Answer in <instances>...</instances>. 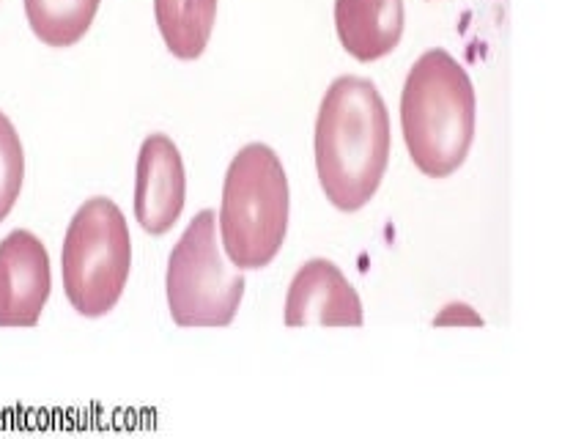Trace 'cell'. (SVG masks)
<instances>
[{
	"label": "cell",
	"instance_id": "6da1fadb",
	"mask_svg": "<svg viewBox=\"0 0 584 439\" xmlns=\"http://www.w3.org/2000/svg\"><path fill=\"white\" fill-rule=\"evenodd\" d=\"M390 162V116L368 77L332 80L316 118V168L335 209L357 212L371 201Z\"/></svg>",
	"mask_w": 584,
	"mask_h": 439
},
{
	"label": "cell",
	"instance_id": "7a4b0ae2",
	"mask_svg": "<svg viewBox=\"0 0 584 439\" xmlns=\"http://www.w3.org/2000/svg\"><path fill=\"white\" fill-rule=\"evenodd\" d=\"M475 86L453 55L434 47L409 69L401 94L406 149L417 171L447 179L464 165L475 140Z\"/></svg>",
	"mask_w": 584,
	"mask_h": 439
},
{
	"label": "cell",
	"instance_id": "3957f363",
	"mask_svg": "<svg viewBox=\"0 0 584 439\" xmlns=\"http://www.w3.org/2000/svg\"><path fill=\"white\" fill-rule=\"evenodd\" d=\"M288 179L280 157L264 143H247L228 165L220 206L225 256L239 269L269 267L288 231Z\"/></svg>",
	"mask_w": 584,
	"mask_h": 439
},
{
	"label": "cell",
	"instance_id": "277c9868",
	"mask_svg": "<svg viewBox=\"0 0 584 439\" xmlns=\"http://www.w3.org/2000/svg\"><path fill=\"white\" fill-rule=\"evenodd\" d=\"M129 267L132 239L127 217L105 195L88 198L66 228L61 250L66 300L85 319L107 316L127 289Z\"/></svg>",
	"mask_w": 584,
	"mask_h": 439
},
{
	"label": "cell",
	"instance_id": "5b68a950",
	"mask_svg": "<svg viewBox=\"0 0 584 439\" xmlns=\"http://www.w3.org/2000/svg\"><path fill=\"white\" fill-rule=\"evenodd\" d=\"M168 308L179 327H228L245 297V272L225 264L217 242V215L203 209L168 258Z\"/></svg>",
	"mask_w": 584,
	"mask_h": 439
},
{
	"label": "cell",
	"instance_id": "8992f818",
	"mask_svg": "<svg viewBox=\"0 0 584 439\" xmlns=\"http://www.w3.org/2000/svg\"><path fill=\"white\" fill-rule=\"evenodd\" d=\"M53 272L47 247L17 228L0 242V327H36L50 300Z\"/></svg>",
	"mask_w": 584,
	"mask_h": 439
},
{
	"label": "cell",
	"instance_id": "52a82bcc",
	"mask_svg": "<svg viewBox=\"0 0 584 439\" xmlns=\"http://www.w3.org/2000/svg\"><path fill=\"white\" fill-rule=\"evenodd\" d=\"M187 173L176 143L168 135L143 140L135 173V217L151 236L168 234L184 212Z\"/></svg>",
	"mask_w": 584,
	"mask_h": 439
},
{
	"label": "cell",
	"instance_id": "ba28073f",
	"mask_svg": "<svg viewBox=\"0 0 584 439\" xmlns=\"http://www.w3.org/2000/svg\"><path fill=\"white\" fill-rule=\"evenodd\" d=\"M362 300L346 275L327 258H310L291 280L288 327H362Z\"/></svg>",
	"mask_w": 584,
	"mask_h": 439
},
{
	"label": "cell",
	"instance_id": "9c48e42d",
	"mask_svg": "<svg viewBox=\"0 0 584 439\" xmlns=\"http://www.w3.org/2000/svg\"><path fill=\"white\" fill-rule=\"evenodd\" d=\"M404 22V0H335L338 39L357 61L393 53L404 36Z\"/></svg>",
	"mask_w": 584,
	"mask_h": 439
},
{
	"label": "cell",
	"instance_id": "30bf717a",
	"mask_svg": "<svg viewBox=\"0 0 584 439\" xmlns=\"http://www.w3.org/2000/svg\"><path fill=\"white\" fill-rule=\"evenodd\" d=\"M154 17L170 53L195 61L212 39L217 0H154Z\"/></svg>",
	"mask_w": 584,
	"mask_h": 439
},
{
	"label": "cell",
	"instance_id": "8fae6325",
	"mask_svg": "<svg viewBox=\"0 0 584 439\" xmlns=\"http://www.w3.org/2000/svg\"><path fill=\"white\" fill-rule=\"evenodd\" d=\"M102 0H25V17L47 47H72L83 39Z\"/></svg>",
	"mask_w": 584,
	"mask_h": 439
},
{
	"label": "cell",
	"instance_id": "7c38bea8",
	"mask_svg": "<svg viewBox=\"0 0 584 439\" xmlns=\"http://www.w3.org/2000/svg\"><path fill=\"white\" fill-rule=\"evenodd\" d=\"M25 179V154L22 140L11 118L0 110V223L11 215Z\"/></svg>",
	"mask_w": 584,
	"mask_h": 439
}]
</instances>
